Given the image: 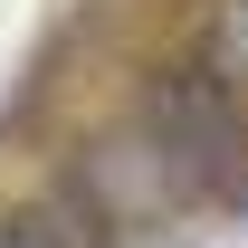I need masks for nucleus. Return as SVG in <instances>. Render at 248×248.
Instances as JSON below:
<instances>
[{
  "mask_svg": "<svg viewBox=\"0 0 248 248\" xmlns=\"http://www.w3.org/2000/svg\"><path fill=\"white\" fill-rule=\"evenodd\" d=\"M143 134H153V153H162V172H172V191H182V201L248 191V134L229 124V105H219L210 77H172Z\"/></svg>",
  "mask_w": 248,
  "mask_h": 248,
  "instance_id": "f257e3e1",
  "label": "nucleus"
}]
</instances>
